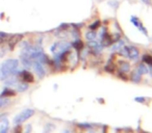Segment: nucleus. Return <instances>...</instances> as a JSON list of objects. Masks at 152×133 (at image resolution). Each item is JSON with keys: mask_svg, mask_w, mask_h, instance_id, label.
<instances>
[{"mask_svg": "<svg viewBox=\"0 0 152 133\" xmlns=\"http://www.w3.org/2000/svg\"><path fill=\"white\" fill-rule=\"evenodd\" d=\"M16 96V92L12 89H4L3 92L0 94V98H10Z\"/></svg>", "mask_w": 152, "mask_h": 133, "instance_id": "nucleus-8", "label": "nucleus"}, {"mask_svg": "<svg viewBox=\"0 0 152 133\" xmlns=\"http://www.w3.org/2000/svg\"><path fill=\"white\" fill-rule=\"evenodd\" d=\"M71 48V44L68 42H65V41H61V42H56L50 47V51L55 55L59 54V53L64 52L66 50H69Z\"/></svg>", "mask_w": 152, "mask_h": 133, "instance_id": "nucleus-4", "label": "nucleus"}, {"mask_svg": "<svg viewBox=\"0 0 152 133\" xmlns=\"http://www.w3.org/2000/svg\"><path fill=\"white\" fill-rule=\"evenodd\" d=\"M9 132V122L7 120H3L0 123V133H7Z\"/></svg>", "mask_w": 152, "mask_h": 133, "instance_id": "nucleus-9", "label": "nucleus"}, {"mask_svg": "<svg viewBox=\"0 0 152 133\" xmlns=\"http://www.w3.org/2000/svg\"><path fill=\"white\" fill-rule=\"evenodd\" d=\"M86 38H87L88 41H94L97 38V33L95 32V30H90V31L87 32V34H86Z\"/></svg>", "mask_w": 152, "mask_h": 133, "instance_id": "nucleus-13", "label": "nucleus"}, {"mask_svg": "<svg viewBox=\"0 0 152 133\" xmlns=\"http://www.w3.org/2000/svg\"><path fill=\"white\" fill-rule=\"evenodd\" d=\"M71 46H72V47H74V48H75L77 51H79V50H81V49L83 48V43L81 42L80 40H75V41H74V42L71 44Z\"/></svg>", "mask_w": 152, "mask_h": 133, "instance_id": "nucleus-11", "label": "nucleus"}, {"mask_svg": "<svg viewBox=\"0 0 152 133\" xmlns=\"http://www.w3.org/2000/svg\"><path fill=\"white\" fill-rule=\"evenodd\" d=\"M143 75V73L141 72V70H140L139 68L135 69V71L132 73V75H131V79H132L134 82H137V81L141 79V76Z\"/></svg>", "mask_w": 152, "mask_h": 133, "instance_id": "nucleus-10", "label": "nucleus"}, {"mask_svg": "<svg viewBox=\"0 0 152 133\" xmlns=\"http://www.w3.org/2000/svg\"><path fill=\"white\" fill-rule=\"evenodd\" d=\"M100 27V21L99 20H97V21H95L93 24H91V25L89 26V28L91 30H96L97 28H99Z\"/></svg>", "mask_w": 152, "mask_h": 133, "instance_id": "nucleus-16", "label": "nucleus"}, {"mask_svg": "<svg viewBox=\"0 0 152 133\" xmlns=\"http://www.w3.org/2000/svg\"><path fill=\"white\" fill-rule=\"evenodd\" d=\"M130 22L133 24V25L135 26V27L137 28V29L140 30V31L142 32L143 34H145L146 36H148V31H147V29L145 28V26L143 25V23L141 22V20L139 19V18H137L135 16H131L130 17Z\"/></svg>", "mask_w": 152, "mask_h": 133, "instance_id": "nucleus-7", "label": "nucleus"}, {"mask_svg": "<svg viewBox=\"0 0 152 133\" xmlns=\"http://www.w3.org/2000/svg\"><path fill=\"white\" fill-rule=\"evenodd\" d=\"M9 103H10L9 98H0V108L7 106Z\"/></svg>", "mask_w": 152, "mask_h": 133, "instance_id": "nucleus-15", "label": "nucleus"}, {"mask_svg": "<svg viewBox=\"0 0 152 133\" xmlns=\"http://www.w3.org/2000/svg\"><path fill=\"white\" fill-rule=\"evenodd\" d=\"M19 72V60L15 58L7 59L0 65V79L5 80L11 76H16Z\"/></svg>", "mask_w": 152, "mask_h": 133, "instance_id": "nucleus-1", "label": "nucleus"}, {"mask_svg": "<svg viewBox=\"0 0 152 133\" xmlns=\"http://www.w3.org/2000/svg\"><path fill=\"white\" fill-rule=\"evenodd\" d=\"M143 61L145 63H147L150 68L152 69V56H151V55H144V56H143Z\"/></svg>", "mask_w": 152, "mask_h": 133, "instance_id": "nucleus-14", "label": "nucleus"}, {"mask_svg": "<svg viewBox=\"0 0 152 133\" xmlns=\"http://www.w3.org/2000/svg\"><path fill=\"white\" fill-rule=\"evenodd\" d=\"M120 70L122 71V72H128V71L130 70V65H129L127 61L122 60L120 63Z\"/></svg>", "mask_w": 152, "mask_h": 133, "instance_id": "nucleus-12", "label": "nucleus"}, {"mask_svg": "<svg viewBox=\"0 0 152 133\" xmlns=\"http://www.w3.org/2000/svg\"><path fill=\"white\" fill-rule=\"evenodd\" d=\"M23 39V34H12L7 40V44H9V48L11 51L14 50V48L16 47V45Z\"/></svg>", "mask_w": 152, "mask_h": 133, "instance_id": "nucleus-6", "label": "nucleus"}, {"mask_svg": "<svg viewBox=\"0 0 152 133\" xmlns=\"http://www.w3.org/2000/svg\"><path fill=\"white\" fill-rule=\"evenodd\" d=\"M120 53L125 57H128L131 60H137L139 58L140 52L137 50V47L134 46H123L122 48L120 49Z\"/></svg>", "mask_w": 152, "mask_h": 133, "instance_id": "nucleus-2", "label": "nucleus"}, {"mask_svg": "<svg viewBox=\"0 0 152 133\" xmlns=\"http://www.w3.org/2000/svg\"><path fill=\"white\" fill-rule=\"evenodd\" d=\"M18 79H19L21 82L26 83V84H29V83L34 82V76L32 73H30L28 70H23L21 72L18 73Z\"/></svg>", "mask_w": 152, "mask_h": 133, "instance_id": "nucleus-5", "label": "nucleus"}, {"mask_svg": "<svg viewBox=\"0 0 152 133\" xmlns=\"http://www.w3.org/2000/svg\"><path fill=\"white\" fill-rule=\"evenodd\" d=\"M63 133H71V132H70V131L69 130H65V131H64V132Z\"/></svg>", "mask_w": 152, "mask_h": 133, "instance_id": "nucleus-17", "label": "nucleus"}, {"mask_svg": "<svg viewBox=\"0 0 152 133\" xmlns=\"http://www.w3.org/2000/svg\"><path fill=\"white\" fill-rule=\"evenodd\" d=\"M34 114V110L30 109V108H26V109L22 110L20 113L14 118V124L15 125H21L22 123L26 122L28 118H30Z\"/></svg>", "mask_w": 152, "mask_h": 133, "instance_id": "nucleus-3", "label": "nucleus"}]
</instances>
